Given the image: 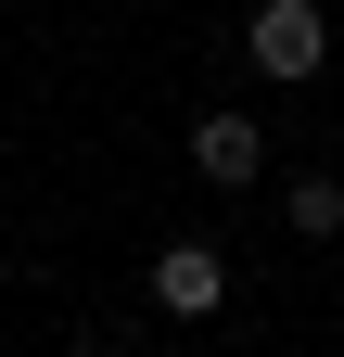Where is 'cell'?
Wrapping results in <instances>:
<instances>
[{
	"label": "cell",
	"mask_w": 344,
	"mask_h": 357,
	"mask_svg": "<svg viewBox=\"0 0 344 357\" xmlns=\"http://www.w3.org/2000/svg\"><path fill=\"white\" fill-rule=\"evenodd\" d=\"M242 64H255V77H319V64H331V13H319V0H255Z\"/></svg>",
	"instance_id": "cell-1"
},
{
	"label": "cell",
	"mask_w": 344,
	"mask_h": 357,
	"mask_svg": "<svg viewBox=\"0 0 344 357\" xmlns=\"http://www.w3.org/2000/svg\"><path fill=\"white\" fill-rule=\"evenodd\" d=\"M153 306H166V319H217V306H230V255L217 243H166L153 255Z\"/></svg>",
	"instance_id": "cell-2"
},
{
	"label": "cell",
	"mask_w": 344,
	"mask_h": 357,
	"mask_svg": "<svg viewBox=\"0 0 344 357\" xmlns=\"http://www.w3.org/2000/svg\"><path fill=\"white\" fill-rule=\"evenodd\" d=\"M255 166H268V128H255V115H204V128H191V178H217V192H242Z\"/></svg>",
	"instance_id": "cell-3"
},
{
	"label": "cell",
	"mask_w": 344,
	"mask_h": 357,
	"mask_svg": "<svg viewBox=\"0 0 344 357\" xmlns=\"http://www.w3.org/2000/svg\"><path fill=\"white\" fill-rule=\"evenodd\" d=\"M281 217H293L306 243H331V230H344V178H293V192H281Z\"/></svg>",
	"instance_id": "cell-4"
},
{
	"label": "cell",
	"mask_w": 344,
	"mask_h": 357,
	"mask_svg": "<svg viewBox=\"0 0 344 357\" xmlns=\"http://www.w3.org/2000/svg\"><path fill=\"white\" fill-rule=\"evenodd\" d=\"M331 64H344V52H331Z\"/></svg>",
	"instance_id": "cell-5"
}]
</instances>
